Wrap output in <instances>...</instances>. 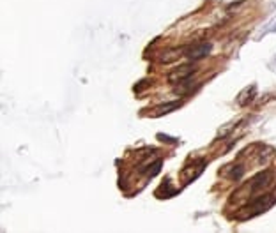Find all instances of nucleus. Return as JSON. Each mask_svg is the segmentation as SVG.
<instances>
[{
	"mask_svg": "<svg viewBox=\"0 0 276 233\" xmlns=\"http://www.w3.org/2000/svg\"><path fill=\"white\" fill-rule=\"evenodd\" d=\"M158 140L165 141V143H177V138H172V136H166L165 133H158Z\"/></svg>",
	"mask_w": 276,
	"mask_h": 233,
	"instance_id": "ddd939ff",
	"label": "nucleus"
},
{
	"mask_svg": "<svg viewBox=\"0 0 276 233\" xmlns=\"http://www.w3.org/2000/svg\"><path fill=\"white\" fill-rule=\"evenodd\" d=\"M182 53V48H174V49H166L163 55H159V62L161 64H172V62H175L179 60Z\"/></svg>",
	"mask_w": 276,
	"mask_h": 233,
	"instance_id": "423d86ee",
	"label": "nucleus"
},
{
	"mask_svg": "<svg viewBox=\"0 0 276 233\" xmlns=\"http://www.w3.org/2000/svg\"><path fill=\"white\" fill-rule=\"evenodd\" d=\"M257 148H260V145H259V143H251V145H250V147H246V148H244V150L241 152V154H243V156H250V154H251L253 150H257Z\"/></svg>",
	"mask_w": 276,
	"mask_h": 233,
	"instance_id": "4468645a",
	"label": "nucleus"
},
{
	"mask_svg": "<svg viewBox=\"0 0 276 233\" xmlns=\"http://www.w3.org/2000/svg\"><path fill=\"white\" fill-rule=\"evenodd\" d=\"M271 180H273V171L271 170H264V171H260L253 177V179L248 182V185L251 187V191H257V189H264L267 185L271 184Z\"/></svg>",
	"mask_w": 276,
	"mask_h": 233,
	"instance_id": "20e7f679",
	"label": "nucleus"
},
{
	"mask_svg": "<svg viewBox=\"0 0 276 233\" xmlns=\"http://www.w3.org/2000/svg\"><path fill=\"white\" fill-rule=\"evenodd\" d=\"M273 154H274V150L271 147H264V150L260 152V156H259V163H265L269 157H273Z\"/></svg>",
	"mask_w": 276,
	"mask_h": 233,
	"instance_id": "9b49d317",
	"label": "nucleus"
},
{
	"mask_svg": "<svg viewBox=\"0 0 276 233\" xmlns=\"http://www.w3.org/2000/svg\"><path fill=\"white\" fill-rule=\"evenodd\" d=\"M255 97H257V85L251 83V85H248L246 88H243V90L239 92L237 104H239V106H248V104L251 103Z\"/></svg>",
	"mask_w": 276,
	"mask_h": 233,
	"instance_id": "39448f33",
	"label": "nucleus"
},
{
	"mask_svg": "<svg viewBox=\"0 0 276 233\" xmlns=\"http://www.w3.org/2000/svg\"><path fill=\"white\" fill-rule=\"evenodd\" d=\"M274 194H264L260 196L259 200H255L253 203L250 207H246V208H243V214L239 216V219H250V217L257 216V214H262L264 210H267L273 203H274V198H273Z\"/></svg>",
	"mask_w": 276,
	"mask_h": 233,
	"instance_id": "f257e3e1",
	"label": "nucleus"
},
{
	"mask_svg": "<svg viewBox=\"0 0 276 233\" xmlns=\"http://www.w3.org/2000/svg\"><path fill=\"white\" fill-rule=\"evenodd\" d=\"M234 127H236V124H234V122H230V124H225L223 125V127H220V131H218V138H225V136H228L230 134V131L234 129Z\"/></svg>",
	"mask_w": 276,
	"mask_h": 233,
	"instance_id": "9d476101",
	"label": "nucleus"
},
{
	"mask_svg": "<svg viewBox=\"0 0 276 233\" xmlns=\"http://www.w3.org/2000/svg\"><path fill=\"white\" fill-rule=\"evenodd\" d=\"M182 83H184V88H175L177 94H188L191 88H195V82L191 80H182Z\"/></svg>",
	"mask_w": 276,
	"mask_h": 233,
	"instance_id": "f8f14e48",
	"label": "nucleus"
},
{
	"mask_svg": "<svg viewBox=\"0 0 276 233\" xmlns=\"http://www.w3.org/2000/svg\"><path fill=\"white\" fill-rule=\"evenodd\" d=\"M195 71L197 69H195L193 65H181V67H177V69L172 71L166 80H168V83H174V85H175V83H181L182 80L191 78V76L195 74Z\"/></svg>",
	"mask_w": 276,
	"mask_h": 233,
	"instance_id": "7ed1b4c3",
	"label": "nucleus"
},
{
	"mask_svg": "<svg viewBox=\"0 0 276 233\" xmlns=\"http://www.w3.org/2000/svg\"><path fill=\"white\" fill-rule=\"evenodd\" d=\"M159 170H161V161H154V163L150 164V166H147L144 171L147 173V177H154V175L159 173Z\"/></svg>",
	"mask_w": 276,
	"mask_h": 233,
	"instance_id": "6e6552de",
	"label": "nucleus"
},
{
	"mask_svg": "<svg viewBox=\"0 0 276 233\" xmlns=\"http://www.w3.org/2000/svg\"><path fill=\"white\" fill-rule=\"evenodd\" d=\"M211 49H212V44L211 43H198V44H193L191 48L186 49V58L188 60H198V58H204L207 55L211 53Z\"/></svg>",
	"mask_w": 276,
	"mask_h": 233,
	"instance_id": "f03ea898",
	"label": "nucleus"
},
{
	"mask_svg": "<svg viewBox=\"0 0 276 233\" xmlns=\"http://www.w3.org/2000/svg\"><path fill=\"white\" fill-rule=\"evenodd\" d=\"M182 106V101H172V103H165V104H159L158 108L154 110L156 113L154 115H166L174 111V110H179Z\"/></svg>",
	"mask_w": 276,
	"mask_h": 233,
	"instance_id": "0eeeda50",
	"label": "nucleus"
},
{
	"mask_svg": "<svg viewBox=\"0 0 276 233\" xmlns=\"http://www.w3.org/2000/svg\"><path fill=\"white\" fill-rule=\"evenodd\" d=\"M243 173H244V166L243 164H237V166L230 168V179H234V180H239L241 177H243Z\"/></svg>",
	"mask_w": 276,
	"mask_h": 233,
	"instance_id": "1a4fd4ad",
	"label": "nucleus"
}]
</instances>
